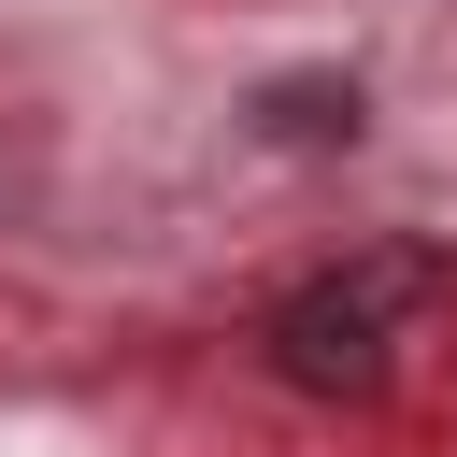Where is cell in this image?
<instances>
[{"mask_svg": "<svg viewBox=\"0 0 457 457\" xmlns=\"http://www.w3.org/2000/svg\"><path fill=\"white\" fill-rule=\"evenodd\" d=\"M443 300V257H357V271H314L286 314H271V371L286 386H386L400 328Z\"/></svg>", "mask_w": 457, "mask_h": 457, "instance_id": "1", "label": "cell"}]
</instances>
